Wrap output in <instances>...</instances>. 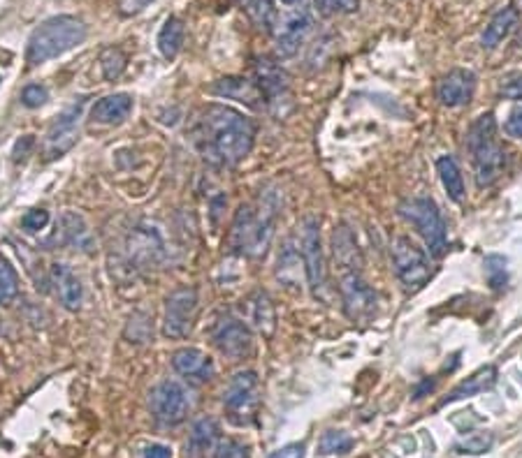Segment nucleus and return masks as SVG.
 Here are the masks:
<instances>
[{
  "label": "nucleus",
  "instance_id": "nucleus-27",
  "mask_svg": "<svg viewBox=\"0 0 522 458\" xmlns=\"http://www.w3.org/2000/svg\"><path fill=\"white\" fill-rule=\"evenodd\" d=\"M60 225H63V234H66L67 244L89 252L91 245H93V238H91L89 227H86L82 215L67 211V213H63V218H60Z\"/></svg>",
  "mask_w": 522,
  "mask_h": 458
},
{
  "label": "nucleus",
  "instance_id": "nucleus-18",
  "mask_svg": "<svg viewBox=\"0 0 522 458\" xmlns=\"http://www.w3.org/2000/svg\"><path fill=\"white\" fill-rule=\"evenodd\" d=\"M332 252H335V264L339 267V274L362 271L360 248H358L353 232L346 225H339L332 234Z\"/></svg>",
  "mask_w": 522,
  "mask_h": 458
},
{
  "label": "nucleus",
  "instance_id": "nucleus-6",
  "mask_svg": "<svg viewBox=\"0 0 522 458\" xmlns=\"http://www.w3.org/2000/svg\"><path fill=\"white\" fill-rule=\"evenodd\" d=\"M260 405V382L253 370H241L233 375L228 387L223 392V408L225 415L237 426H247L256 419Z\"/></svg>",
  "mask_w": 522,
  "mask_h": 458
},
{
  "label": "nucleus",
  "instance_id": "nucleus-16",
  "mask_svg": "<svg viewBox=\"0 0 522 458\" xmlns=\"http://www.w3.org/2000/svg\"><path fill=\"white\" fill-rule=\"evenodd\" d=\"M309 30H312L309 14L300 12L286 19L279 33H276V54L281 56V58H290V56L297 54L302 44H304L306 35H309Z\"/></svg>",
  "mask_w": 522,
  "mask_h": 458
},
{
  "label": "nucleus",
  "instance_id": "nucleus-26",
  "mask_svg": "<svg viewBox=\"0 0 522 458\" xmlns=\"http://www.w3.org/2000/svg\"><path fill=\"white\" fill-rule=\"evenodd\" d=\"M130 257H135L142 264H154L161 257V241L156 232L149 229H138L130 237Z\"/></svg>",
  "mask_w": 522,
  "mask_h": 458
},
{
  "label": "nucleus",
  "instance_id": "nucleus-15",
  "mask_svg": "<svg viewBox=\"0 0 522 458\" xmlns=\"http://www.w3.org/2000/svg\"><path fill=\"white\" fill-rule=\"evenodd\" d=\"M174 370L191 382H210L217 373V366L210 354H204L198 347H181L172 354Z\"/></svg>",
  "mask_w": 522,
  "mask_h": 458
},
{
  "label": "nucleus",
  "instance_id": "nucleus-23",
  "mask_svg": "<svg viewBox=\"0 0 522 458\" xmlns=\"http://www.w3.org/2000/svg\"><path fill=\"white\" fill-rule=\"evenodd\" d=\"M217 438H218V423L214 422V419H200V422H195L191 440H188L186 445V456L202 458L204 454H207V449L217 446L214 445Z\"/></svg>",
  "mask_w": 522,
  "mask_h": 458
},
{
  "label": "nucleus",
  "instance_id": "nucleus-22",
  "mask_svg": "<svg viewBox=\"0 0 522 458\" xmlns=\"http://www.w3.org/2000/svg\"><path fill=\"white\" fill-rule=\"evenodd\" d=\"M497 382V369L494 366H486V369H480L478 373H474L471 377H467V380L463 382V384H457L453 392L448 393L444 399V403L441 405H448V403H455V400H463V399H469V396H476V393L486 392V389H490Z\"/></svg>",
  "mask_w": 522,
  "mask_h": 458
},
{
  "label": "nucleus",
  "instance_id": "nucleus-1",
  "mask_svg": "<svg viewBox=\"0 0 522 458\" xmlns=\"http://www.w3.org/2000/svg\"><path fill=\"white\" fill-rule=\"evenodd\" d=\"M193 137L207 160L230 167L251 153L256 128L244 113L221 105H210L200 113Z\"/></svg>",
  "mask_w": 522,
  "mask_h": 458
},
{
  "label": "nucleus",
  "instance_id": "nucleus-7",
  "mask_svg": "<svg viewBox=\"0 0 522 458\" xmlns=\"http://www.w3.org/2000/svg\"><path fill=\"white\" fill-rule=\"evenodd\" d=\"M392 264H395L397 278L402 280L407 290H421L432 278V264L421 245L408 237H395L391 244Z\"/></svg>",
  "mask_w": 522,
  "mask_h": 458
},
{
  "label": "nucleus",
  "instance_id": "nucleus-29",
  "mask_svg": "<svg viewBox=\"0 0 522 458\" xmlns=\"http://www.w3.org/2000/svg\"><path fill=\"white\" fill-rule=\"evenodd\" d=\"M247 14L260 30L272 33L276 26V7L272 0H247Z\"/></svg>",
  "mask_w": 522,
  "mask_h": 458
},
{
  "label": "nucleus",
  "instance_id": "nucleus-10",
  "mask_svg": "<svg viewBox=\"0 0 522 458\" xmlns=\"http://www.w3.org/2000/svg\"><path fill=\"white\" fill-rule=\"evenodd\" d=\"M82 112H84V102L79 100L70 109L60 113L54 125L49 128L47 137L43 142L44 160H59L67 151L73 149L79 142V125H82Z\"/></svg>",
  "mask_w": 522,
  "mask_h": 458
},
{
  "label": "nucleus",
  "instance_id": "nucleus-14",
  "mask_svg": "<svg viewBox=\"0 0 522 458\" xmlns=\"http://www.w3.org/2000/svg\"><path fill=\"white\" fill-rule=\"evenodd\" d=\"M476 90V74L471 70L455 67L450 70L437 86V97L444 107H463L469 105Z\"/></svg>",
  "mask_w": 522,
  "mask_h": 458
},
{
  "label": "nucleus",
  "instance_id": "nucleus-45",
  "mask_svg": "<svg viewBox=\"0 0 522 458\" xmlns=\"http://www.w3.org/2000/svg\"><path fill=\"white\" fill-rule=\"evenodd\" d=\"M283 5H295V3H300V0H281Z\"/></svg>",
  "mask_w": 522,
  "mask_h": 458
},
{
  "label": "nucleus",
  "instance_id": "nucleus-28",
  "mask_svg": "<svg viewBox=\"0 0 522 458\" xmlns=\"http://www.w3.org/2000/svg\"><path fill=\"white\" fill-rule=\"evenodd\" d=\"M256 72H258V82L256 83H258V89L263 90V96L274 97L289 89V79H286V74H283L276 66H272L270 60L258 63Z\"/></svg>",
  "mask_w": 522,
  "mask_h": 458
},
{
  "label": "nucleus",
  "instance_id": "nucleus-12",
  "mask_svg": "<svg viewBox=\"0 0 522 458\" xmlns=\"http://www.w3.org/2000/svg\"><path fill=\"white\" fill-rule=\"evenodd\" d=\"M211 340L223 357L240 361L253 354V333L251 329L237 317H223L217 322V327L211 331Z\"/></svg>",
  "mask_w": 522,
  "mask_h": 458
},
{
  "label": "nucleus",
  "instance_id": "nucleus-4",
  "mask_svg": "<svg viewBox=\"0 0 522 458\" xmlns=\"http://www.w3.org/2000/svg\"><path fill=\"white\" fill-rule=\"evenodd\" d=\"M274 221L276 204L272 199H265L258 206H241L233 225V245L251 257L265 255L274 234Z\"/></svg>",
  "mask_w": 522,
  "mask_h": 458
},
{
  "label": "nucleus",
  "instance_id": "nucleus-9",
  "mask_svg": "<svg viewBox=\"0 0 522 458\" xmlns=\"http://www.w3.org/2000/svg\"><path fill=\"white\" fill-rule=\"evenodd\" d=\"M195 317H198V291L193 287L174 290L165 301L162 336L165 338H186L193 331Z\"/></svg>",
  "mask_w": 522,
  "mask_h": 458
},
{
  "label": "nucleus",
  "instance_id": "nucleus-31",
  "mask_svg": "<svg viewBox=\"0 0 522 458\" xmlns=\"http://www.w3.org/2000/svg\"><path fill=\"white\" fill-rule=\"evenodd\" d=\"M251 308L256 327H258L265 336H270V333L274 331V306H272L270 297H267V294H256Z\"/></svg>",
  "mask_w": 522,
  "mask_h": 458
},
{
  "label": "nucleus",
  "instance_id": "nucleus-32",
  "mask_svg": "<svg viewBox=\"0 0 522 458\" xmlns=\"http://www.w3.org/2000/svg\"><path fill=\"white\" fill-rule=\"evenodd\" d=\"M126 54L121 51L119 47H109L102 51L100 56V67H102V74H105V79L107 82H116V79L126 72Z\"/></svg>",
  "mask_w": 522,
  "mask_h": 458
},
{
  "label": "nucleus",
  "instance_id": "nucleus-8",
  "mask_svg": "<svg viewBox=\"0 0 522 458\" xmlns=\"http://www.w3.org/2000/svg\"><path fill=\"white\" fill-rule=\"evenodd\" d=\"M149 410L161 426H177L191 412V393L177 380H162L149 392Z\"/></svg>",
  "mask_w": 522,
  "mask_h": 458
},
{
  "label": "nucleus",
  "instance_id": "nucleus-38",
  "mask_svg": "<svg viewBox=\"0 0 522 458\" xmlns=\"http://www.w3.org/2000/svg\"><path fill=\"white\" fill-rule=\"evenodd\" d=\"M47 100H49L47 89H44V86H40V83H28V86L21 90V102H24L28 109L43 107Z\"/></svg>",
  "mask_w": 522,
  "mask_h": 458
},
{
  "label": "nucleus",
  "instance_id": "nucleus-24",
  "mask_svg": "<svg viewBox=\"0 0 522 458\" xmlns=\"http://www.w3.org/2000/svg\"><path fill=\"white\" fill-rule=\"evenodd\" d=\"M184 37H186V28H184V21L177 17H170L165 24H162L161 33H158V49L161 54L168 60L177 58L184 47Z\"/></svg>",
  "mask_w": 522,
  "mask_h": 458
},
{
  "label": "nucleus",
  "instance_id": "nucleus-37",
  "mask_svg": "<svg viewBox=\"0 0 522 458\" xmlns=\"http://www.w3.org/2000/svg\"><path fill=\"white\" fill-rule=\"evenodd\" d=\"M214 458H251L249 446L237 440H221L214 446Z\"/></svg>",
  "mask_w": 522,
  "mask_h": 458
},
{
  "label": "nucleus",
  "instance_id": "nucleus-11",
  "mask_svg": "<svg viewBox=\"0 0 522 458\" xmlns=\"http://www.w3.org/2000/svg\"><path fill=\"white\" fill-rule=\"evenodd\" d=\"M339 291L346 315L353 322H367L376 313V291L367 285L362 271L339 274Z\"/></svg>",
  "mask_w": 522,
  "mask_h": 458
},
{
  "label": "nucleus",
  "instance_id": "nucleus-34",
  "mask_svg": "<svg viewBox=\"0 0 522 458\" xmlns=\"http://www.w3.org/2000/svg\"><path fill=\"white\" fill-rule=\"evenodd\" d=\"M486 276H487V283H490V287L493 290H504L506 287V280H509V276H506V260L502 255H490L486 257Z\"/></svg>",
  "mask_w": 522,
  "mask_h": 458
},
{
  "label": "nucleus",
  "instance_id": "nucleus-13",
  "mask_svg": "<svg viewBox=\"0 0 522 458\" xmlns=\"http://www.w3.org/2000/svg\"><path fill=\"white\" fill-rule=\"evenodd\" d=\"M302 260H304L306 280L313 294H319L325 287V262L323 245H320V221L313 215L302 222Z\"/></svg>",
  "mask_w": 522,
  "mask_h": 458
},
{
  "label": "nucleus",
  "instance_id": "nucleus-44",
  "mask_svg": "<svg viewBox=\"0 0 522 458\" xmlns=\"http://www.w3.org/2000/svg\"><path fill=\"white\" fill-rule=\"evenodd\" d=\"M146 458H172V452H170L168 446L162 445H151L149 449L145 452Z\"/></svg>",
  "mask_w": 522,
  "mask_h": 458
},
{
  "label": "nucleus",
  "instance_id": "nucleus-33",
  "mask_svg": "<svg viewBox=\"0 0 522 458\" xmlns=\"http://www.w3.org/2000/svg\"><path fill=\"white\" fill-rule=\"evenodd\" d=\"M494 445V435L487 433V431H480V433H471L467 438L457 442V452L460 454H487Z\"/></svg>",
  "mask_w": 522,
  "mask_h": 458
},
{
  "label": "nucleus",
  "instance_id": "nucleus-39",
  "mask_svg": "<svg viewBox=\"0 0 522 458\" xmlns=\"http://www.w3.org/2000/svg\"><path fill=\"white\" fill-rule=\"evenodd\" d=\"M49 225V211L44 208H33L28 213L21 218V227H24L26 232H40L44 227Z\"/></svg>",
  "mask_w": 522,
  "mask_h": 458
},
{
  "label": "nucleus",
  "instance_id": "nucleus-43",
  "mask_svg": "<svg viewBox=\"0 0 522 458\" xmlns=\"http://www.w3.org/2000/svg\"><path fill=\"white\" fill-rule=\"evenodd\" d=\"M149 3H154V0H121L119 7L123 14H138L142 12Z\"/></svg>",
  "mask_w": 522,
  "mask_h": 458
},
{
  "label": "nucleus",
  "instance_id": "nucleus-19",
  "mask_svg": "<svg viewBox=\"0 0 522 458\" xmlns=\"http://www.w3.org/2000/svg\"><path fill=\"white\" fill-rule=\"evenodd\" d=\"M132 112V97L128 93H115L98 100L91 109V119L102 125H116L130 116Z\"/></svg>",
  "mask_w": 522,
  "mask_h": 458
},
{
  "label": "nucleus",
  "instance_id": "nucleus-5",
  "mask_svg": "<svg viewBox=\"0 0 522 458\" xmlns=\"http://www.w3.org/2000/svg\"><path fill=\"white\" fill-rule=\"evenodd\" d=\"M399 215L418 229L432 257H444L446 252V222L439 213V206L427 197H414L399 206Z\"/></svg>",
  "mask_w": 522,
  "mask_h": 458
},
{
  "label": "nucleus",
  "instance_id": "nucleus-41",
  "mask_svg": "<svg viewBox=\"0 0 522 458\" xmlns=\"http://www.w3.org/2000/svg\"><path fill=\"white\" fill-rule=\"evenodd\" d=\"M504 130L509 137L522 139V107L510 113L509 120H506V125H504Z\"/></svg>",
  "mask_w": 522,
  "mask_h": 458
},
{
  "label": "nucleus",
  "instance_id": "nucleus-36",
  "mask_svg": "<svg viewBox=\"0 0 522 458\" xmlns=\"http://www.w3.org/2000/svg\"><path fill=\"white\" fill-rule=\"evenodd\" d=\"M323 17H335V14H351L360 7V0H316L313 3Z\"/></svg>",
  "mask_w": 522,
  "mask_h": 458
},
{
  "label": "nucleus",
  "instance_id": "nucleus-21",
  "mask_svg": "<svg viewBox=\"0 0 522 458\" xmlns=\"http://www.w3.org/2000/svg\"><path fill=\"white\" fill-rule=\"evenodd\" d=\"M518 19H520V14H518L516 7L510 5L494 14V19L487 24L486 33H483V40H480L483 42V49H497L513 33V28L518 26Z\"/></svg>",
  "mask_w": 522,
  "mask_h": 458
},
{
  "label": "nucleus",
  "instance_id": "nucleus-17",
  "mask_svg": "<svg viewBox=\"0 0 522 458\" xmlns=\"http://www.w3.org/2000/svg\"><path fill=\"white\" fill-rule=\"evenodd\" d=\"M51 285H54L56 297H59L60 306L66 310H79L82 301H84V287L75 276V271L67 264H54L51 267Z\"/></svg>",
  "mask_w": 522,
  "mask_h": 458
},
{
  "label": "nucleus",
  "instance_id": "nucleus-42",
  "mask_svg": "<svg viewBox=\"0 0 522 458\" xmlns=\"http://www.w3.org/2000/svg\"><path fill=\"white\" fill-rule=\"evenodd\" d=\"M304 452H306L304 445H289V446H283V449H279V452L272 454L270 458H304Z\"/></svg>",
  "mask_w": 522,
  "mask_h": 458
},
{
  "label": "nucleus",
  "instance_id": "nucleus-3",
  "mask_svg": "<svg viewBox=\"0 0 522 458\" xmlns=\"http://www.w3.org/2000/svg\"><path fill=\"white\" fill-rule=\"evenodd\" d=\"M467 149L474 160V176L478 188H490L502 179L506 169V151L497 139V120L493 113H483L471 123Z\"/></svg>",
  "mask_w": 522,
  "mask_h": 458
},
{
  "label": "nucleus",
  "instance_id": "nucleus-20",
  "mask_svg": "<svg viewBox=\"0 0 522 458\" xmlns=\"http://www.w3.org/2000/svg\"><path fill=\"white\" fill-rule=\"evenodd\" d=\"M214 93L221 97H230V100L244 102L249 107H258L263 100V90L258 89V83L244 77H225L214 86Z\"/></svg>",
  "mask_w": 522,
  "mask_h": 458
},
{
  "label": "nucleus",
  "instance_id": "nucleus-35",
  "mask_svg": "<svg viewBox=\"0 0 522 458\" xmlns=\"http://www.w3.org/2000/svg\"><path fill=\"white\" fill-rule=\"evenodd\" d=\"M353 446V440L344 431H330L320 440V454H346Z\"/></svg>",
  "mask_w": 522,
  "mask_h": 458
},
{
  "label": "nucleus",
  "instance_id": "nucleus-30",
  "mask_svg": "<svg viewBox=\"0 0 522 458\" xmlns=\"http://www.w3.org/2000/svg\"><path fill=\"white\" fill-rule=\"evenodd\" d=\"M19 297V276L14 267L7 262L5 257H0V306L12 304Z\"/></svg>",
  "mask_w": 522,
  "mask_h": 458
},
{
  "label": "nucleus",
  "instance_id": "nucleus-25",
  "mask_svg": "<svg viewBox=\"0 0 522 458\" xmlns=\"http://www.w3.org/2000/svg\"><path fill=\"white\" fill-rule=\"evenodd\" d=\"M437 172L450 199H453V202H463L464 179H463V172H460V167H457V162L453 160L450 155H444V158H439L437 160Z\"/></svg>",
  "mask_w": 522,
  "mask_h": 458
},
{
  "label": "nucleus",
  "instance_id": "nucleus-40",
  "mask_svg": "<svg viewBox=\"0 0 522 458\" xmlns=\"http://www.w3.org/2000/svg\"><path fill=\"white\" fill-rule=\"evenodd\" d=\"M499 93H502V97H506V100L520 102L522 100V77H513V79H509V82L502 83Z\"/></svg>",
  "mask_w": 522,
  "mask_h": 458
},
{
  "label": "nucleus",
  "instance_id": "nucleus-2",
  "mask_svg": "<svg viewBox=\"0 0 522 458\" xmlns=\"http://www.w3.org/2000/svg\"><path fill=\"white\" fill-rule=\"evenodd\" d=\"M86 35H89L86 24L77 17L60 14V17L47 19L30 33L28 44H26V63L36 67L47 60L59 58L79 44H84Z\"/></svg>",
  "mask_w": 522,
  "mask_h": 458
}]
</instances>
